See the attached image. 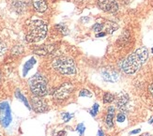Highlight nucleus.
<instances>
[{"label":"nucleus","instance_id":"f257e3e1","mask_svg":"<svg viewBox=\"0 0 153 136\" xmlns=\"http://www.w3.org/2000/svg\"><path fill=\"white\" fill-rule=\"evenodd\" d=\"M149 57V50L146 47L137 49L126 58L122 63V71L126 74L135 73Z\"/></svg>","mask_w":153,"mask_h":136},{"label":"nucleus","instance_id":"f03ea898","mask_svg":"<svg viewBox=\"0 0 153 136\" xmlns=\"http://www.w3.org/2000/svg\"><path fill=\"white\" fill-rule=\"evenodd\" d=\"M47 34V25L42 20H34L28 25L26 40L28 42H39L42 40Z\"/></svg>","mask_w":153,"mask_h":136},{"label":"nucleus","instance_id":"7ed1b4c3","mask_svg":"<svg viewBox=\"0 0 153 136\" xmlns=\"http://www.w3.org/2000/svg\"><path fill=\"white\" fill-rule=\"evenodd\" d=\"M28 84L32 93L38 97H43L47 95V80L42 74H35L28 80Z\"/></svg>","mask_w":153,"mask_h":136},{"label":"nucleus","instance_id":"20e7f679","mask_svg":"<svg viewBox=\"0 0 153 136\" xmlns=\"http://www.w3.org/2000/svg\"><path fill=\"white\" fill-rule=\"evenodd\" d=\"M53 67L56 71L62 74L71 75V74H75L76 72V68L74 60L66 56H59L54 59Z\"/></svg>","mask_w":153,"mask_h":136},{"label":"nucleus","instance_id":"39448f33","mask_svg":"<svg viewBox=\"0 0 153 136\" xmlns=\"http://www.w3.org/2000/svg\"><path fill=\"white\" fill-rule=\"evenodd\" d=\"M11 122V113L8 103H0V123L7 128Z\"/></svg>","mask_w":153,"mask_h":136},{"label":"nucleus","instance_id":"423d86ee","mask_svg":"<svg viewBox=\"0 0 153 136\" xmlns=\"http://www.w3.org/2000/svg\"><path fill=\"white\" fill-rule=\"evenodd\" d=\"M74 90V85L70 83H65L54 92V98L56 100H66Z\"/></svg>","mask_w":153,"mask_h":136},{"label":"nucleus","instance_id":"0eeeda50","mask_svg":"<svg viewBox=\"0 0 153 136\" xmlns=\"http://www.w3.org/2000/svg\"><path fill=\"white\" fill-rule=\"evenodd\" d=\"M115 101H116V105L117 106V108L119 109V110H121L123 112L128 111V105L130 103V98L126 92H124V91L119 92L117 95Z\"/></svg>","mask_w":153,"mask_h":136},{"label":"nucleus","instance_id":"6e6552de","mask_svg":"<svg viewBox=\"0 0 153 136\" xmlns=\"http://www.w3.org/2000/svg\"><path fill=\"white\" fill-rule=\"evenodd\" d=\"M31 106L33 110L37 113H44L48 110V105L46 104L45 101L42 99V97L33 96L30 100Z\"/></svg>","mask_w":153,"mask_h":136},{"label":"nucleus","instance_id":"1a4fd4ad","mask_svg":"<svg viewBox=\"0 0 153 136\" xmlns=\"http://www.w3.org/2000/svg\"><path fill=\"white\" fill-rule=\"evenodd\" d=\"M99 8L106 12L114 13L118 10V5L115 0H99Z\"/></svg>","mask_w":153,"mask_h":136},{"label":"nucleus","instance_id":"9d476101","mask_svg":"<svg viewBox=\"0 0 153 136\" xmlns=\"http://www.w3.org/2000/svg\"><path fill=\"white\" fill-rule=\"evenodd\" d=\"M102 79L106 82H110V83H116L119 79L118 73L114 71H109V70H105L102 72Z\"/></svg>","mask_w":153,"mask_h":136},{"label":"nucleus","instance_id":"9b49d317","mask_svg":"<svg viewBox=\"0 0 153 136\" xmlns=\"http://www.w3.org/2000/svg\"><path fill=\"white\" fill-rule=\"evenodd\" d=\"M32 3L38 12H44L47 10V4L44 0H32Z\"/></svg>","mask_w":153,"mask_h":136},{"label":"nucleus","instance_id":"f8f14e48","mask_svg":"<svg viewBox=\"0 0 153 136\" xmlns=\"http://www.w3.org/2000/svg\"><path fill=\"white\" fill-rule=\"evenodd\" d=\"M114 115H115V108L113 106H110L108 108L107 115H106V118H105V123L108 128H112L113 126H114V122H113Z\"/></svg>","mask_w":153,"mask_h":136},{"label":"nucleus","instance_id":"ddd939ff","mask_svg":"<svg viewBox=\"0 0 153 136\" xmlns=\"http://www.w3.org/2000/svg\"><path fill=\"white\" fill-rule=\"evenodd\" d=\"M36 64V59L34 58V57H31L27 62H26L25 64V66H24V72H23V74H24V76H25L26 74H27V72L32 69V67L34 66Z\"/></svg>","mask_w":153,"mask_h":136},{"label":"nucleus","instance_id":"4468645a","mask_svg":"<svg viewBox=\"0 0 153 136\" xmlns=\"http://www.w3.org/2000/svg\"><path fill=\"white\" fill-rule=\"evenodd\" d=\"M15 96H16L20 100H22L23 103L25 104V106H26V107H27L28 109H30V106H29V103H28L27 100H26V99L25 98V96H23V95L21 94V92H20L19 90H17V91L15 92Z\"/></svg>","mask_w":153,"mask_h":136},{"label":"nucleus","instance_id":"2eb2a0df","mask_svg":"<svg viewBox=\"0 0 153 136\" xmlns=\"http://www.w3.org/2000/svg\"><path fill=\"white\" fill-rule=\"evenodd\" d=\"M113 100H115V97L111 93H105L103 96V103H111Z\"/></svg>","mask_w":153,"mask_h":136},{"label":"nucleus","instance_id":"dca6fc26","mask_svg":"<svg viewBox=\"0 0 153 136\" xmlns=\"http://www.w3.org/2000/svg\"><path fill=\"white\" fill-rule=\"evenodd\" d=\"M102 28H103V25H102V24H95L94 25L92 26L93 31H95V32H97V33L101 32V31L102 30Z\"/></svg>","mask_w":153,"mask_h":136},{"label":"nucleus","instance_id":"f3484780","mask_svg":"<svg viewBox=\"0 0 153 136\" xmlns=\"http://www.w3.org/2000/svg\"><path fill=\"white\" fill-rule=\"evenodd\" d=\"M79 96L80 97H88V98H90V97H92V94L88 89H83L81 92L79 93Z\"/></svg>","mask_w":153,"mask_h":136},{"label":"nucleus","instance_id":"a211bd4d","mask_svg":"<svg viewBox=\"0 0 153 136\" xmlns=\"http://www.w3.org/2000/svg\"><path fill=\"white\" fill-rule=\"evenodd\" d=\"M76 131L78 132V133L80 135H84V132L85 131V127L83 123H80L78 126H77V129H76Z\"/></svg>","mask_w":153,"mask_h":136},{"label":"nucleus","instance_id":"6ab92c4d","mask_svg":"<svg viewBox=\"0 0 153 136\" xmlns=\"http://www.w3.org/2000/svg\"><path fill=\"white\" fill-rule=\"evenodd\" d=\"M98 112H99V104L98 103H95L94 105H93L92 109L90 110V114L93 115V117H95V115H97Z\"/></svg>","mask_w":153,"mask_h":136},{"label":"nucleus","instance_id":"aec40b11","mask_svg":"<svg viewBox=\"0 0 153 136\" xmlns=\"http://www.w3.org/2000/svg\"><path fill=\"white\" fill-rule=\"evenodd\" d=\"M72 117H74V114H70L69 113H64V114H62V118H63L64 122L70 121Z\"/></svg>","mask_w":153,"mask_h":136},{"label":"nucleus","instance_id":"412c9836","mask_svg":"<svg viewBox=\"0 0 153 136\" xmlns=\"http://www.w3.org/2000/svg\"><path fill=\"white\" fill-rule=\"evenodd\" d=\"M126 119V115L123 114V113H119L117 114V121L119 122V123H122V122H124Z\"/></svg>","mask_w":153,"mask_h":136},{"label":"nucleus","instance_id":"4be33fe9","mask_svg":"<svg viewBox=\"0 0 153 136\" xmlns=\"http://www.w3.org/2000/svg\"><path fill=\"white\" fill-rule=\"evenodd\" d=\"M6 49H7V48H6V45H5L3 42H0V56H3V54H5Z\"/></svg>","mask_w":153,"mask_h":136},{"label":"nucleus","instance_id":"5701e85b","mask_svg":"<svg viewBox=\"0 0 153 136\" xmlns=\"http://www.w3.org/2000/svg\"><path fill=\"white\" fill-rule=\"evenodd\" d=\"M56 28H58L59 30H60V32H62L63 34H68V29L66 28L64 25H56Z\"/></svg>","mask_w":153,"mask_h":136},{"label":"nucleus","instance_id":"b1692460","mask_svg":"<svg viewBox=\"0 0 153 136\" xmlns=\"http://www.w3.org/2000/svg\"><path fill=\"white\" fill-rule=\"evenodd\" d=\"M66 135V132H64V131H60V132H58L57 133H56V136H65Z\"/></svg>","mask_w":153,"mask_h":136},{"label":"nucleus","instance_id":"393cba45","mask_svg":"<svg viewBox=\"0 0 153 136\" xmlns=\"http://www.w3.org/2000/svg\"><path fill=\"white\" fill-rule=\"evenodd\" d=\"M140 132H141L140 129H137V130H134V131L131 132H130V134H137V133H139Z\"/></svg>","mask_w":153,"mask_h":136},{"label":"nucleus","instance_id":"a878e982","mask_svg":"<svg viewBox=\"0 0 153 136\" xmlns=\"http://www.w3.org/2000/svg\"><path fill=\"white\" fill-rule=\"evenodd\" d=\"M149 92L153 95V84H151V85H149Z\"/></svg>","mask_w":153,"mask_h":136},{"label":"nucleus","instance_id":"bb28decb","mask_svg":"<svg viewBox=\"0 0 153 136\" xmlns=\"http://www.w3.org/2000/svg\"><path fill=\"white\" fill-rule=\"evenodd\" d=\"M98 134H99V136H104V133H103V132H102V130H100V131H99Z\"/></svg>","mask_w":153,"mask_h":136},{"label":"nucleus","instance_id":"cd10ccee","mask_svg":"<svg viewBox=\"0 0 153 136\" xmlns=\"http://www.w3.org/2000/svg\"><path fill=\"white\" fill-rule=\"evenodd\" d=\"M105 35H106V33H100V34H98V35H97V37H103Z\"/></svg>","mask_w":153,"mask_h":136},{"label":"nucleus","instance_id":"c85d7f7f","mask_svg":"<svg viewBox=\"0 0 153 136\" xmlns=\"http://www.w3.org/2000/svg\"><path fill=\"white\" fill-rule=\"evenodd\" d=\"M140 136H152V135H151V134H149V133H148V132H146V133L141 134Z\"/></svg>","mask_w":153,"mask_h":136},{"label":"nucleus","instance_id":"c756f323","mask_svg":"<svg viewBox=\"0 0 153 136\" xmlns=\"http://www.w3.org/2000/svg\"><path fill=\"white\" fill-rule=\"evenodd\" d=\"M149 124H153V117L149 118Z\"/></svg>","mask_w":153,"mask_h":136},{"label":"nucleus","instance_id":"7c9ffc66","mask_svg":"<svg viewBox=\"0 0 153 136\" xmlns=\"http://www.w3.org/2000/svg\"><path fill=\"white\" fill-rule=\"evenodd\" d=\"M151 52H152V54H153V48L151 49Z\"/></svg>","mask_w":153,"mask_h":136}]
</instances>
